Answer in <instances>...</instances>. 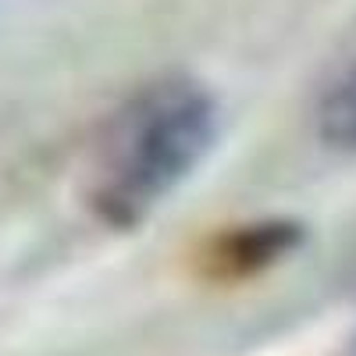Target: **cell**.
<instances>
[{
    "label": "cell",
    "mask_w": 356,
    "mask_h": 356,
    "mask_svg": "<svg viewBox=\"0 0 356 356\" xmlns=\"http://www.w3.org/2000/svg\"><path fill=\"white\" fill-rule=\"evenodd\" d=\"M221 129L214 93L200 79L168 72L111 111L86 175V203L114 232H132L203 164Z\"/></svg>",
    "instance_id": "obj_1"
},
{
    "label": "cell",
    "mask_w": 356,
    "mask_h": 356,
    "mask_svg": "<svg viewBox=\"0 0 356 356\" xmlns=\"http://www.w3.org/2000/svg\"><path fill=\"white\" fill-rule=\"evenodd\" d=\"M307 243V225L296 218H253L207 235L193 257V271L211 285H243L296 257Z\"/></svg>",
    "instance_id": "obj_2"
},
{
    "label": "cell",
    "mask_w": 356,
    "mask_h": 356,
    "mask_svg": "<svg viewBox=\"0 0 356 356\" xmlns=\"http://www.w3.org/2000/svg\"><path fill=\"white\" fill-rule=\"evenodd\" d=\"M314 132L339 154H356V57L335 68L314 97Z\"/></svg>",
    "instance_id": "obj_3"
},
{
    "label": "cell",
    "mask_w": 356,
    "mask_h": 356,
    "mask_svg": "<svg viewBox=\"0 0 356 356\" xmlns=\"http://www.w3.org/2000/svg\"><path fill=\"white\" fill-rule=\"evenodd\" d=\"M349 356H356V335H353V346H349Z\"/></svg>",
    "instance_id": "obj_4"
}]
</instances>
